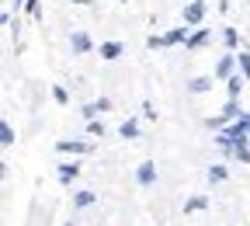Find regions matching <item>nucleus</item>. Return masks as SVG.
Wrapping results in <instances>:
<instances>
[{
    "label": "nucleus",
    "mask_w": 250,
    "mask_h": 226,
    "mask_svg": "<svg viewBox=\"0 0 250 226\" xmlns=\"http://www.w3.org/2000/svg\"><path fill=\"white\" fill-rule=\"evenodd\" d=\"M202 18H205V0H191V4L184 7V24L188 28H198Z\"/></svg>",
    "instance_id": "1"
},
{
    "label": "nucleus",
    "mask_w": 250,
    "mask_h": 226,
    "mask_svg": "<svg viewBox=\"0 0 250 226\" xmlns=\"http://www.w3.org/2000/svg\"><path fill=\"white\" fill-rule=\"evenodd\" d=\"M236 56L233 52H226V56H219V63H215V80H229L233 77V70H236Z\"/></svg>",
    "instance_id": "2"
},
{
    "label": "nucleus",
    "mask_w": 250,
    "mask_h": 226,
    "mask_svg": "<svg viewBox=\"0 0 250 226\" xmlns=\"http://www.w3.org/2000/svg\"><path fill=\"white\" fill-rule=\"evenodd\" d=\"M56 150H59V153H77V157H83V153H90V143H87V139H59Z\"/></svg>",
    "instance_id": "3"
},
{
    "label": "nucleus",
    "mask_w": 250,
    "mask_h": 226,
    "mask_svg": "<svg viewBox=\"0 0 250 226\" xmlns=\"http://www.w3.org/2000/svg\"><path fill=\"white\" fill-rule=\"evenodd\" d=\"M136 181H139L143 188L156 184V164H153V160H146V164H139V167H136Z\"/></svg>",
    "instance_id": "4"
},
{
    "label": "nucleus",
    "mask_w": 250,
    "mask_h": 226,
    "mask_svg": "<svg viewBox=\"0 0 250 226\" xmlns=\"http://www.w3.org/2000/svg\"><path fill=\"white\" fill-rule=\"evenodd\" d=\"M108 108H111V98H98V101L83 105V118H87V122H94V118H98L101 112H108Z\"/></svg>",
    "instance_id": "5"
},
{
    "label": "nucleus",
    "mask_w": 250,
    "mask_h": 226,
    "mask_svg": "<svg viewBox=\"0 0 250 226\" xmlns=\"http://www.w3.org/2000/svg\"><path fill=\"white\" fill-rule=\"evenodd\" d=\"M70 45H73V52H77V56H83V52H90V49H94V42H90V35H87V31H73Z\"/></svg>",
    "instance_id": "6"
},
{
    "label": "nucleus",
    "mask_w": 250,
    "mask_h": 226,
    "mask_svg": "<svg viewBox=\"0 0 250 226\" xmlns=\"http://www.w3.org/2000/svg\"><path fill=\"white\" fill-rule=\"evenodd\" d=\"M219 115H223V122H236L243 112H240V98H229L226 105H223V112H219Z\"/></svg>",
    "instance_id": "7"
},
{
    "label": "nucleus",
    "mask_w": 250,
    "mask_h": 226,
    "mask_svg": "<svg viewBox=\"0 0 250 226\" xmlns=\"http://www.w3.org/2000/svg\"><path fill=\"white\" fill-rule=\"evenodd\" d=\"M118 136H122V139H139V122H136V118H125V122L118 125Z\"/></svg>",
    "instance_id": "8"
},
{
    "label": "nucleus",
    "mask_w": 250,
    "mask_h": 226,
    "mask_svg": "<svg viewBox=\"0 0 250 226\" xmlns=\"http://www.w3.org/2000/svg\"><path fill=\"white\" fill-rule=\"evenodd\" d=\"M212 87H215L212 77H195L191 84H188V90H191V94H205V90H212Z\"/></svg>",
    "instance_id": "9"
},
{
    "label": "nucleus",
    "mask_w": 250,
    "mask_h": 226,
    "mask_svg": "<svg viewBox=\"0 0 250 226\" xmlns=\"http://www.w3.org/2000/svg\"><path fill=\"white\" fill-rule=\"evenodd\" d=\"M77 174H80V164H77V160H73V164H59V181H62V184H70Z\"/></svg>",
    "instance_id": "10"
},
{
    "label": "nucleus",
    "mask_w": 250,
    "mask_h": 226,
    "mask_svg": "<svg viewBox=\"0 0 250 226\" xmlns=\"http://www.w3.org/2000/svg\"><path fill=\"white\" fill-rule=\"evenodd\" d=\"M205 42H208V28L195 31V35H188V42H184V45H188V49H202Z\"/></svg>",
    "instance_id": "11"
},
{
    "label": "nucleus",
    "mask_w": 250,
    "mask_h": 226,
    "mask_svg": "<svg viewBox=\"0 0 250 226\" xmlns=\"http://www.w3.org/2000/svg\"><path fill=\"white\" fill-rule=\"evenodd\" d=\"M118 56H122V42H104V45H101V59L111 63V59H118Z\"/></svg>",
    "instance_id": "12"
},
{
    "label": "nucleus",
    "mask_w": 250,
    "mask_h": 226,
    "mask_svg": "<svg viewBox=\"0 0 250 226\" xmlns=\"http://www.w3.org/2000/svg\"><path fill=\"white\" fill-rule=\"evenodd\" d=\"M202 209H208V199L205 195H195V199L184 202V212H202Z\"/></svg>",
    "instance_id": "13"
},
{
    "label": "nucleus",
    "mask_w": 250,
    "mask_h": 226,
    "mask_svg": "<svg viewBox=\"0 0 250 226\" xmlns=\"http://www.w3.org/2000/svg\"><path fill=\"white\" fill-rule=\"evenodd\" d=\"M243 80H247L243 73H233V77L226 80V87H229V98H240V90H243Z\"/></svg>",
    "instance_id": "14"
},
{
    "label": "nucleus",
    "mask_w": 250,
    "mask_h": 226,
    "mask_svg": "<svg viewBox=\"0 0 250 226\" xmlns=\"http://www.w3.org/2000/svg\"><path fill=\"white\" fill-rule=\"evenodd\" d=\"M73 205H77V209L94 205V191H77V195H73Z\"/></svg>",
    "instance_id": "15"
},
{
    "label": "nucleus",
    "mask_w": 250,
    "mask_h": 226,
    "mask_svg": "<svg viewBox=\"0 0 250 226\" xmlns=\"http://www.w3.org/2000/svg\"><path fill=\"white\" fill-rule=\"evenodd\" d=\"M226 174H229V171H226V167H219V164H215V167H208V181H212V184L226 181Z\"/></svg>",
    "instance_id": "16"
},
{
    "label": "nucleus",
    "mask_w": 250,
    "mask_h": 226,
    "mask_svg": "<svg viewBox=\"0 0 250 226\" xmlns=\"http://www.w3.org/2000/svg\"><path fill=\"white\" fill-rule=\"evenodd\" d=\"M0 143H4V146H11V143H14V129H11L7 122H0Z\"/></svg>",
    "instance_id": "17"
},
{
    "label": "nucleus",
    "mask_w": 250,
    "mask_h": 226,
    "mask_svg": "<svg viewBox=\"0 0 250 226\" xmlns=\"http://www.w3.org/2000/svg\"><path fill=\"white\" fill-rule=\"evenodd\" d=\"M52 98H56V105H66V101H70V94H66V87H59V84H56V87H52Z\"/></svg>",
    "instance_id": "18"
},
{
    "label": "nucleus",
    "mask_w": 250,
    "mask_h": 226,
    "mask_svg": "<svg viewBox=\"0 0 250 226\" xmlns=\"http://www.w3.org/2000/svg\"><path fill=\"white\" fill-rule=\"evenodd\" d=\"M223 39H226V45H229V49H236V42H240L236 28H226V31H223Z\"/></svg>",
    "instance_id": "19"
},
{
    "label": "nucleus",
    "mask_w": 250,
    "mask_h": 226,
    "mask_svg": "<svg viewBox=\"0 0 250 226\" xmlns=\"http://www.w3.org/2000/svg\"><path fill=\"white\" fill-rule=\"evenodd\" d=\"M87 133H90V136H104V122H98V118L87 122Z\"/></svg>",
    "instance_id": "20"
},
{
    "label": "nucleus",
    "mask_w": 250,
    "mask_h": 226,
    "mask_svg": "<svg viewBox=\"0 0 250 226\" xmlns=\"http://www.w3.org/2000/svg\"><path fill=\"white\" fill-rule=\"evenodd\" d=\"M233 157L240 160V164H250V150H247V146H236V150H233Z\"/></svg>",
    "instance_id": "21"
},
{
    "label": "nucleus",
    "mask_w": 250,
    "mask_h": 226,
    "mask_svg": "<svg viewBox=\"0 0 250 226\" xmlns=\"http://www.w3.org/2000/svg\"><path fill=\"white\" fill-rule=\"evenodd\" d=\"M236 59H240V73H243V77L250 80V56L243 52V56H236Z\"/></svg>",
    "instance_id": "22"
},
{
    "label": "nucleus",
    "mask_w": 250,
    "mask_h": 226,
    "mask_svg": "<svg viewBox=\"0 0 250 226\" xmlns=\"http://www.w3.org/2000/svg\"><path fill=\"white\" fill-rule=\"evenodd\" d=\"M24 14H28V18H39V0H28V4H24Z\"/></svg>",
    "instance_id": "23"
},
{
    "label": "nucleus",
    "mask_w": 250,
    "mask_h": 226,
    "mask_svg": "<svg viewBox=\"0 0 250 226\" xmlns=\"http://www.w3.org/2000/svg\"><path fill=\"white\" fill-rule=\"evenodd\" d=\"M236 122H240V125H243V129H247V133H250V112H243V115H240V118H236Z\"/></svg>",
    "instance_id": "24"
},
{
    "label": "nucleus",
    "mask_w": 250,
    "mask_h": 226,
    "mask_svg": "<svg viewBox=\"0 0 250 226\" xmlns=\"http://www.w3.org/2000/svg\"><path fill=\"white\" fill-rule=\"evenodd\" d=\"M143 115H146V118H156V112H153V105H149V101H143Z\"/></svg>",
    "instance_id": "25"
},
{
    "label": "nucleus",
    "mask_w": 250,
    "mask_h": 226,
    "mask_svg": "<svg viewBox=\"0 0 250 226\" xmlns=\"http://www.w3.org/2000/svg\"><path fill=\"white\" fill-rule=\"evenodd\" d=\"M73 4H94V0H73Z\"/></svg>",
    "instance_id": "26"
},
{
    "label": "nucleus",
    "mask_w": 250,
    "mask_h": 226,
    "mask_svg": "<svg viewBox=\"0 0 250 226\" xmlns=\"http://www.w3.org/2000/svg\"><path fill=\"white\" fill-rule=\"evenodd\" d=\"M14 4H18V7H24V4H28V0H14Z\"/></svg>",
    "instance_id": "27"
}]
</instances>
